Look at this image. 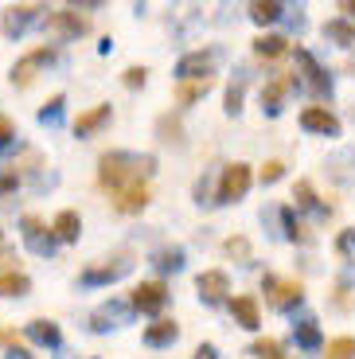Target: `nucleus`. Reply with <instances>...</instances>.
Masks as SVG:
<instances>
[{
    "mask_svg": "<svg viewBox=\"0 0 355 359\" xmlns=\"http://www.w3.org/2000/svg\"><path fill=\"white\" fill-rule=\"evenodd\" d=\"M156 168V156H133V153H106L102 156V168L98 180L102 188L109 191H121L129 184H145V176Z\"/></svg>",
    "mask_w": 355,
    "mask_h": 359,
    "instance_id": "nucleus-1",
    "label": "nucleus"
},
{
    "mask_svg": "<svg viewBox=\"0 0 355 359\" xmlns=\"http://www.w3.org/2000/svg\"><path fill=\"white\" fill-rule=\"evenodd\" d=\"M250 180H254L250 176V164H242V161L227 164L222 176H219V199H215V203H239L250 191Z\"/></svg>",
    "mask_w": 355,
    "mask_h": 359,
    "instance_id": "nucleus-2",
    "label": "nucleus"
},
{
    "mask_svg": "<svg viewBox=\"0 0 355 359\" xmlns=\"http://www.w3.org/2000/svg\"><path fill=\"white\" fill-rule=\"evenodd\" d=\"M262 289H266V301H269V309H293V305H301V297H304V285L301 281H281V278H274V273H266L262 278Z\"/></svg>",
    "mask_w": 355,
    "mask_h": 359,
    "instance_id": "nucleus-3",
    "label": "nucleus"
},
{
    "mask_svg": "<svg viewBox=\"0 0 355 359\" xmlns=\"http://www.w3.org/2000/svg\"><path fill=\"white\" fill-rule=\"evenodd\" d=\"M164 301H168V285L164 281H141L133 289V297H129V309H137V313H160Z\"/></svg>",
    "mask_w": 355,
    "mask_h": 359,
    "instance_id": "nucleus-4",
    "label": "nucleus"
},
{
    "mask_svg": "<svg viewBox=\"0 0 355 359\" xmlns=\"http://www.w3.org/2000/svg\"><path fill=\"white\" fill-rule=\"evenodd\" d=\"M215 71V51H192L176 63L180 82H199V79H211Z\"/></svg>",
    "mask_w": 355,
    "mask_h": 359,
    "instance_id": "nucleus-5",
    "label": "nucleus"
},
{
    "mask_svg": "<svg viewBox=\"0 0 355 359\" xmlns=\"http://www.w3.org/2000/svg\"><path fill=\"white\" fill-rule=\"evenodd\" d=\"M47 32H55L59 39H74V36H82V32H90V20L79 16L74 8H62V12H51V16H47Z\"/></svg>",
    "mask_w": 355,
    "mask_h": 359,
    "instance_id": "nucleus-6",
    "label": "nucleus"
},
{
    "mask_svg": "<svg viewBox=\"0 0 355 359\" xmlns=\"http://www.w3.org/2000/svg\"><path fill=\"white\" fill-rule=\"evenodd\" d=\"M55 59V51L51 47H36V51H27L24 59H20L16 67H12V82H16V86H32V79H36V71L43 63H51Z\"/></svg>",
    "mask_w": 355,
    "mask_h": 359,
    "instance_id": "nucleus-7",
    "label": "nucleus"
},
{
    "mask_svg": "<svg viewBox=\"0 0 355 359\" xmlns=\"http://www.w3.org/2000/svg\"><path fill=\"white\" fill-rule=\"evenodd\" d=\"M196 289L203 301H211V305H219L222 297L231 293V281H227V273L222 269H207V273H199L196 278Z\"/></svg>",
    "mask_w": 355,
    "mask_h": 359,
    "instance_id": "nucleus-8",
    "label": "nucleus"
},
{
    "mask_svg": "<svg viewBox=\"0 0 355 359\" xmlns=\"http://www.w3.org/2000/svg\"><path fill=\"white\" fill-rule=\"evenodd\" d=\"M301 126L309 129V133H320V137H336L340 133V121L336 114H328V109H320V106H309L301 114Z\"/></svg>",
    "mask_w": 355,
    "mask_h": 359,
    "instance_id": "nucleus-9",
    "label": "nucleus"
},
{
    "mask_svg": "<svg viewBox=\"0 0 355 359\" xmlns=\"http://www.w3.org/2000/svg\"><path fill=\"white\" fill-rule=\"evenodd\" d=\"M145 203H149L145 184H129V188L114 191V211H121V215H137V211H145Z\"/></svg>",
    "mask_w": 355,
    "mask_h": 359,
    "instance_id": "nucleus-10",
    "label": "nucleus"
},
{
    "mask_svg": "<svg viewBox=\"0 0 355 359\" xmlns=\"http://www.w3.org/2000/svg\"><path fill=\"white\" fill-rule=\"evenodd\" d=\"M297 67H301V79L309 82V90L316 94V98H324V94H332V86H328V79H324V71H320V63L312 59L309 51H297Z\"/></svg>",
    "mask_w": 355,
    "mask_h": 359,
    "instance_id": "nucleus-11",
    "label": "nucleus"
},
{
    "mask_svg": "<svg viewBox=\"0 0 355 359\" xmlns=\"http://www.w3.org/2000/svg\"><path fill=\"white\" fill-rule=\"evenodd\" d=\"M293 90V74H277L269 86H262V109H266L269 117L274 114H281V102H285V94Z\"/></svg>",
    "mask_w": 355,
    "mask_h": 359,
    "instance_id": "nucleus-12",
    "label": "nucleus"
},
{
    "mask_svg": "<svg viewBox=\"0 0 355 359\" xmlns=\"http://www.w3.org/2000/svg\"><path fill=\"white\" fill-rule=\"evenodd\" d=\"M129 273V258H114L106 262V266H90L86 273H82V285H98V281H117Z\"/></svg>",
    "mask_w": 355,
    "mask_h": 359,
    "instance_id": "nucleus-13",
    "label": "nucleus"
},
{
    "mask_svg": "<svg viewBox=\"0 0 355 359\" xmlns=\"http://www.w3.org/2000/svg\"><path fill=\"white\" fill-rule=\"evenodd\" d=\"M24 238H27V246H32L36 254H51V246H55V234L43 231V223H39L36 215L24 219Z\"/></svg>",
    "mask_w": 355,
    "mask_h": 359,
    "instance_id": "nucleus-14",
    "label": "nucleus"
},
{
    "mask_svg": "<svg viewBox=\"0 0 355 359\" xmlns=\"http://www.w3.org/2000/svg\"><path fill=\"white\" fill-rule=\"evenodd\" d=\"M79 231H82V219H79V211H71V207H67V211H59V215H55V223H51V234L59 238V243H74V238H79Z\"/></svg>",
    "mask_w": 355,
    "mask_h": 359,
    "instance_id": "nucleus-15",
    "label": "nucleus"
},
{
    "mask_svg": "<svg viewBox=\"0 0 355 359\" xmlns=\"http://www.w3.org/2000/svg\"><path fill=\"white\" fill-rule=\"evenodd\" d=\"M176 336H180V324L176 320H156V324L145 328V344H149V348H168Z\"/></svg>",
    "mask_w": 355,
    "mask_h": 359,
    "instance_id": "nucleus-16",
    "label": "nucleus"
},
{
    "mask_svg": "<svg viewBox=\"0 0 355 359\" xmlns=\"http://www.w3.org/2000/svg\"><path fill=\"white\" fill-rule=\"evenodd\" d=\"M109 121V106H94V109H86V114H79L74 117V133L79 137H90L94 129H102Z\"/></svg>",
    "mask_w": 355,
    "mask_h": 359,
    "instance_id": "nucleus-17",
    "label": "nucleus"
},
{
    "mask_svg": "<svg viewBox=\"0 0 355 359\" xmlns=\"http://www.w3.org/2000/svg\"><path fill=\"white\" fill-rule=\"evenodd\" d=\"M231 313H234V320H239L242 328H257V324H262V313H257V301H254V297H234V301H231Z\"/></svg>",
    "mask_w": 355,
    "mask_h": 359,
    "instance_id": "nucleus-18",
    "label": "nucleus"
},
{
    "mask_svg": "<svg viewBox=\"0 0 355 359\" xmlns=\"http://www.w3.org/2000/svg\"><path fill=\"white\" fill-rule=\"evenodd\" d=\"M36 4H20V8H8L4 12V20H0V27H4V32H8V36H16V32H24L27 27V20L36 16Z\"/></svg>",
    "mask_w": 355,
    "mask_h": 359,
    "instance_id": "nucleus-19",
    "label": "nucleus"
},
{
    "mask_svg": "<svg viewBox=\"0 0 355 359\" xmlns=\"http://www.w3.org/2000/svg\"><path fill=\"white\" fill-rule=\"evenodd\" d=\"M289 51V39L285 36H257L254 39V55L257 59H281Z\"/></svg>",
    "mask_w": 355,
    "mask_h": 359,
    "instance_id": "nucleus-20",
    "label": "nucleus"
},
{
    "mask_svg": "<svg viewBox=\"0 0 355 359\" xmlns=\"http://www.w3.org/2000/svg\"><path fill=\"white\" fill-rule=\"evenodd\" d=\"M27 289H32L27 273H20V269H8V273H0V297H24Z\"/></svg>",
    "mask_w": 355,
    "mask_h": 359,
    "instance_id": "nucleus-21",
    "label": "nucleus"
},
{
    "mask_svg": "<svg viewBox=\"0 0 355 359\" xmlns=\"http://www.w3.org/2000/svg\"><path fill=\"white\" fill-rule=\"evenodd\" d=\"M211 82L215 79H199V82H180L176 86V102L180 106H192V102H199L207 94V90H211Z\"/></svg>",
    "mask_w": 355,
    "mask_h": 359,
    "instance_id": "nucleus-22",
    "label": "nucleus"
},
{
    "mask_svg": "<svg viewBox=\"0 0 355 359\" xmlns=\"http://www.w3.org/2000/svg\"><path fill=\"white\" fill-rule=\"evenodd\" d=\"M324 36L336 39L340 47H355V24H347V20H328V24H324Z\"/></svg>",
    "mask_w": 355,
    "mask_h": 359,
    "instance_id": "nucleus-23",
    "label": "nucleus"
},
{
    "mask_svg": "<svg viewBox=\"0 0 355 359\" xmlns=\"http://www.w3.org/2000/svg\"><path fill=\"white\" fill-rule=\"evenodd\" d=\"M281 219H285V238H289V243H309L312 234H309V226L301 223V219L293 215V207H285L281 211Z\"/></svg>",
    "mask_w": 355,
    "mask_h": 359,
    "instance_id": "nucleus-24",
    "label": "nucleus"
},
{
    "mask_svg": "<svg viewBox=\"0 0 355 359\" xmlns=\"http://www.w3.org/2000/svg\"><path fill=\"white\" fill-rule=\"evenodd\" d=\"M281 4H277V0H254V4H250V16L257 20V24H274V20H281Z\"/></svg>",
    "mask_w": 355,
    "mask_h": 359,
    "instance_id": "nucleus-25",
    "label": "nucleus"
},
{
    "mask_svg": "<svg viewBox=\"0 0 355 359\" xmlns=\"http://www.w3.org/2000/svg\"><path fill=\"white\" fill-rule=\"evenodd\" d=\"M297 344H301V348H309V351L320 348V328H316V320H312V316L297 324Z\"/></svg>",
    "mask_w": 355,
    "mask_h": 359,
    "instance_id": "nucleus-26",
    "label": "nucleus"
},
{
    "mask_svg": "<svg viewBox=\"0 0 355 359\" xmlns=\"http://www.w3.org/2000/svg\"><path fill=\"white\" fill-rule=\"evenodd\" d=\"M222 254L246 266V262H250V243H246V238H242V234H234V238H227V243H222Z\"/></svg>",
    "mask_w": 355,
    "mask_h": 359,
    "instance_id": "nucleus-27",
    "label": "nucleus"
},
{
    "mask_svg": "<svg viewBox=\"0 0 355 359\" xmlns=\"http://www.w3.org/2000/svg\"><path fill=\"white\" fill-rule=\"evenodd\" d=\"M324 359H355V340L351 336H340L324 348Z\"/></svg>",
    "mask_w": 355,
    "mask_h": 359,
    "instance_id": "nucleus-28",
    "label": "nucleus"
},
{
    "mask_svg": "<svg viewBox=\"0 0 355 359\" xmlns=\"http://www.w3.org/2000/svg\"><path fill=\"white\" fill-rule=\"evenodd\" d=\"M152 266H160V269H180V266H184V250H180V246H168V250H160L156 258H152Z\"/></svg>",
    "mask_w": 355,
    "mask_h": 359,
    "instance_id": "nucleus-29",
    "label": "nucleus"
},
{
    "mask_svg": "<svg viewBox=\"0 0 355 359\" xmlns=\"http://www.w3.org/2000/svg\"><path fill=\"white\" fill-rule=\"evenodd\" d=\"M32 336H36L39 344H59V340H62L59 328H55L51 320H32Z\"/></svg>",
    "mask_w": 355,
    "mask_h": 359,
    "instance_id": "nucleus-30",
    "label": "nucleus"
},
{
    "mask_svg": "<svg viewBox=\"0 0 355 359\" xmlns=\"http://www.w3.org/2000/svg\"><path fill=\"white\" fill-rule=\"evenodd\" d=\"M125 313H129V305H106L98 316H94V328H98V332H106V320H121Z\"/></svg>",
    "mask_w": 355,
    "mask_h": 359,
    "instance_id": "nucleus-31",
    "label": "nucleus"
},
{
    "mask_svg": "<svg viewBox=\"0 0 355 359\" xmlns=\"http://www.w3.org/2000/svg\"><path fill=\"white\" fill-rule=\"evenodd\" d=\"M254 355H262V359H285V355H281V344H277L274 336H266V340H254Z\"/></svg>",
    "mask_w": 355,
    "mask_h": 359,
    "instance_id": "nucleus-32",
    "label": "nucleus"
},
{
    "mask_svg": "<svg viewBox=\"0 0 355 359\" xmlns=\"http://www.w3.org/2000/svg\"><path fill=\"white\" fill-rule=\"evenodd\" d=\"M293 199H297V207H316V191H312V184H309V180H297Z\"/></svg>",
    "mask_w": 355,
    "mask_h": 359,
    "instance_id": "nucleus-33",
    "label": "nucleus"
},
{
    "mask_svg": "<svg viewBox=\"0 0 355 359\" xmlns=\"http://www.w3.org/2000/svg\"><path fill=\"white\" fill-rule=\"evenodd\" d=\"M257 176H262V184H277V180L285 176V164H281V161H266Z\"/></svg>",
    "mask_w": 355,
    "mask_h": 359,
    "instance_id": "nucleus-34",
    "label": "nucleus"
},
{
    "mask_svg": "<svg viewBox=\"0 0 355 359\" xmlns=\"http://www.w3.org/2000/svg\"><path fill=\"white\" fill-rule=\"evenodd\" d=\"M145 79H149V71H145V67H129V71L121 74V82L129 90H137V86H145Z\"/></svg>",
    "mask_w": 355,
    "mask_h": 359,
    "instance_id": "nucleus-35",
    "label": "nucleus"
},
{
    "mask_svg": "<svg viewBox=\"0 0 355 359\" xmlns=\"http://www.w3.org/2000/svg\"><path fill=\"white\" fill-rule=\"evenodd\" d=\"M160 137H164V141H180V121L160 117Z\"/></svg>",
    "mask_w": 355,
    "mask_h": 359,
    "instance_id": "nucleus-36",
    "label": "nucleus"
},
{
    "mask_svg": "<svg viewBox=\"0 0 355 359\" xmlns=\"http://www.w3.org/2000/svg\"><path fill=\"white\" fill-rule=\"evenodd\" d=\"M242 109V86H231L227 90V114H239Z\"/></svg>",
    "mask_w": 355,
    "mask_h": 359,
    "instance_id": "nucleus-37",
    "label": "nucleus"
},
{
    "mask_svg": "<svg viewBox=\"0 0 355 359\" xmlns=\"http://www.w3.org/2000/svg\"><path fill=\"white\" fill-rule=\"evenodd\" d=\"M59 109H62V94H55V98L43 106V114H39V117H43V121H55V117H59Z\"/></svg>",
    "mask_w": 355,
    "mask_h": 359,
    "instance_id": "nucleus-38",
    "label": "nucleus"
},
{
    "mask_svg": "<svg viewBox=\"0 0 355 359\" xmlns=\"http://www.w3.org/2000/svg\"><path fill=\"white\" fill-rule=\"evenodd\" d=\"M196 359H219V351H215V344H199V348H196Z\"/></svg>",
    "mask_w": 355,
    "mask_h": 359,
    "instance_id": "nucleus-39",
    "label": "nucleus"
},
{
    "mask_svg": "<svg viewBox=\"0 0 355 359\" xmlns=\"http://www.w3.org/2000/svg\"><path fill=\"white\" fill-rule=\"evenodd\" d=\"M8 137H12V121H8V117H0V144L8 141Z\"/></svg>",
    "mask_w": 355,
    "mask_h": 359,
    "instance_id": "nucleus-40",
    "label": "nucleus"
},
{
    "mask_svg": "<svg viewBox=\"0 0 355 359\" xmlns=\"http://www.w3.org/2000/svg\"><path fill=\"white\" fill-rule=\"evenodd\" d=\"M340 8H344L347 16H355V0H344V4H340Z\"/></svg>",
    "mask_w": 355,
    "mask_h": 359,
    "instance_id": "nucleus-41",
    "label": "nucleus"
}]
</instances>
